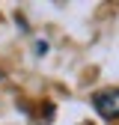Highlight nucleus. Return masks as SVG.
Returning a JSON list of instances; mask_svg holds the SVG:
<instances>
[{"label": "nucleus", "instance_id": "1", "mask_svg": "<svg viewBox=\"0 0 119 125\" xmlns=\"http://www.w3.org/2000/svg\"><path fill=\"white\" fill-rule=\"evenodd\" d=\"M92 107L101 119H119V86H110V89H101L92 95Z\"/></svg>", "mask_w": 119, "mask_h": 125}]
</instances>
